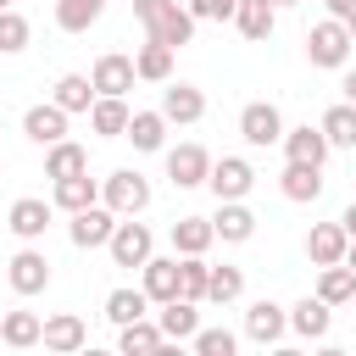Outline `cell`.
<instances>
[{
	"label": "cell",
	"mask_w": 356,
	"mask_h": 356,
	"mask_svg": "<svg viewBox=\"0 0 356 356\" xmlns=\"http://www.w3.org/2000/svg\"><path fill=\"white\" fill-rule=\"evenodd\" d=\"M350 28L339 22V17H323V22H312L306 28V61L312 67H323V72H339L345 61H350Z\"/></svg>",
	"instance_id": "6da1fadb"
},
{
	"label": "cell",
	"mask_w": 356,
	"mask_h": 356,
	"mask_svg": "<svg viewBox=\"0 0 356 356\" xmlns=\"http://www.w3.org/2000/svg\"><path fill=\"white\" fill-rule=\"evenodd\" d=\"M100 206H111L117 217H145L150 211V178L134 167H117L111 178H100Z\"/></svg>",
	"instance_id": "7a4b0ae2"
},
{
	"label": "cell",
	"mask_w": 356,
	"mask_h": 356,
	"mask_svg": "<svg viewBox=\"0 0 356 356\" xmlns=\"http://www.w3.org/2000/svg\"><path fill=\"white\" fill-rule=\"evenodd\" d=\"M150 250H156V234H150L139 217H117V228H111V239H106V256H111L117 267H145Z\"/></svg>",
	"instance_id": "3957f363"
},
{
	"label": "cell",
	"mask_w": 356,
	"mask_h": 356,
	"mask_svg": "<svg viewBox=\"0 0 356 356\" xmlns=\"http://www.w3.org/2000/svg\"><path fill=\"white\" fill-rule=\"evenodd\" d=\"M6 284L28 300V295H44L50 289V256L39 250V245H22L11 261H6Z\"/></svg>",
	"instance_id": "277c9868"
},
{
	"label": "cell",
	"mask_w": 356,
	"mask_h": 356,
	"mask_svg": "<svg viewBox=\"0 0 356 356\" xmlns=\"http://www.w3.org/2000/svg\"><path fill=\"white\" fill-rule=\"evenodd\" d=\"M206 189H211L217 200H245V195L256 189V167H250L245 156H217L211 172H206Z\"/></svg>",
	"instance_id": "5b68a950"
},
{
	"label": "cell",
	"mask_w": 356,
	"mask_h": 356,
	"mask_svg": "<svg viewBox=\"0 0 356 356\" xmlns=\"http://www.w3.org/2000/svg\"><path fill=\"white\" fill-rule=\"evenodd\" d=\"M239 139L256 145V150L278 145V139H284V111H278L273 100H250V106L239 111Z\"/></svg>",
	"instance_id": "8992f818"
},
{
	"label": "cell",
	"mask_w": 356,
	"mask_h": 356,
	"mask_svg": "<svg viewBox=\"0 0 356 356\" xmlns=\"http://www.w3.org/2000/svg\"><path fill=\"white\" fill-rule=\"evenodd\" d=\"M111 228H117V211L95 200V206H83V211H72V222H67V239H72L78 250H106Z\"/></svg>",
	"instance_id": "52a82bcc"
},
{
	"label": "cell",
	"mask_w": 356,
	"mask_h": 356,
	"mask_svg": "<svg viewBox=\"0 0 356 356\" xmlns=\"http://www.w3.org/2000/svg\"><path fill=\"white\" fill-rule=\"evenodd\" d=\"M206 172H211V150L206 145H172L167 150V178H172V189H200L206 184Z\"/></svg>",
	"instance_id": "ba28073f"
},
{
	"label": "cell",
	"mask_w": 356,
	"mask_h": 356,
	"mask_svg": "<svg viewBox=\"0 0 356 356\" xmlns=\"http://www.w3.org/2000/svg\"><path fill=\"white\" fill-rule=\"evenodd\" d=\"M50 217H56V206H50V200H39V195H22V200H11V211H6V228H11L22 245H39V239H44V228H50Z\"/></svg>",
	"instance_id": "9c48e42d"
},
{
	"label": "cell",
	"mask_w": 356,
	"mask_h": 356,
	"mask_svg": "<svg viewBox=\"0 0 356 356\" xmlns=\"http://www.w3.org/2000/svg\"><path fill=\"white\" fill-rule=\"evenodd\" d=\"M289 334V306H278V300H250V312H245V339L250 345H278Z\"/></svg>",
	"instance_id": "30bf717a"
},
{
	"label": "cell",
	"mask_w": 356,
	"mask_h": 356,
	"mask_svg": "<svg viewBox=\"0 0 356 356\" xmlns=\"http://www.w3.org/2000/svg\"><path fill=\"white\" fill-rule=\"evenodd\" d=\"M145 39H156V44H167V50H184L189 39H195V17H189V6H161L150 22H145Z\"/></svg>",
	"instance_id": "8fae6325"
},
{
	"label": "cell",
	"mask_w": 356,
	"mask_h": 356,
	"mask_svg": "<svg viewBox=\"0 0 356 356\" xmlns=\"http://www.w3.org/2000/svg\"><path fill=\"white\" fill-rule=\"evenodd\" d=\"M156 111L167 117V128H172V122H178V128H189V122H200V117H206V95H200L195 83H172V78H167V83H161V106H156Z\"/></svg>",
	"instance_id": "7c38bea8"
},
{
	"label": "cell",
	"mask_w": 356,
	"mask_h": 356,
	"mask_svg": "<svg viewBox=\"0 0 356 356\" xmlns=\"http://www.w3.org/2000/svg\"><path fill=\"white\" fill-rule=\"evenodd\" d=\"M156 328H161V339H167V345H189V339H195V328H200V306H195V300H184V295L161 300Z\"/></svg>",
	"instance_id": "4fadbf2b"
},
{
	"label": "cell",
	"mask_w": 356,
	"mask_h": 356,
	"mask_svg": "<svg viewBox=\"0 0 356 356\" xmlns=\"http://www.w3.org/2000/svg\"><path fill=\"white\" fill-rule=\"evenodd\" d=\"M39 345H44V350H56V356H72V350H83V345H89V323H83L78 312H56V317H44Z\"/></svg>",
	"instance_id": "5bb4252c"
},
{
	"label": "cell",
	"mask_w": 356,
	"mask_h": 356,
	"mask_svg": "<svg viewBox=\"0 0 356 356\" xmlns=\"http://www.w3.org/2000/svg\"><path fill=\"white\" fill-rule=\"evenodd\" d=\"M89 83H95V95H128L139 78H134V56H122V50H106L95 67H89Z\"/></svg>",
	"instance_id": "9a60e30c"
},
{
	"label": "cell",
	"mask_w": 356,
	"mask_h": 356,
	"mask_svg": "<svg viewBox=\"0 0 356 356\" xmlns=\"http://www.w3.org/2000/svg\"><path fill=\"white\" fill-rule=\"evenodd\" d=\"M278 145H284V161H306V167H323V161H328V150H334V145H328V134H323V128H312V122L284 128V139H278Z\"/></svg>",
	"instance_id": "2e32d148"
},
{
	"label": "cell",
	"mask_w": 356,
	"mask_h": 356,
	"mask_svg": "<svg viewBox=\"0 0 356 356\" xmlns=\"http://www.w3.org/2000/svg\"><path fill=\"white\" fill-rule=\"evenodd\" d=\"M278 195H284V200H295V206H312V200H323V167L284 161V172H278Z\"/></svg>",
	"instance_id": "e0dca14e"
},
{
	"label": "cell",
	"mask_w": 356,
	"mask_h": 356,
	"mask_svg": "<svg viewBox=\"0 0 356 356\" xmlns=\"http://www.w3.org/2000/svg\"><path fill=\"white\" fill-rule=\"evenodd\" d=\"M100 200V178H89V172H72V178H50V206L56 211H83V206H95Z\"/></svg>",
	"instance_id": "ac0fdd59"
},
{
	"label": "cell",
	"mask_w": 356,
	"mask_h": 356,
	"mask_svg": "<svg viewBox=\"0 0 356 356\" xmlns=\"http://www.w3.org/2000/svg\"><path fill=\"white\" fill-rule=\"evenodd\" d=\"M22 134L44 150V145H56V139H67V111L56 106V100H44V106H28L22 111Z\"/></svg>",
	"instance_id": "d6986e66"
},
{
	"label": "cell",
	"mask_w": 356,
	"mask_h": 356,
	"mask_svg": "<svg viewBox=\"0 0 356 356\" xmlns=\"http://www.w3.org/2000/svg\"><path fill=\"white\" fill-rule=\"evenodd\" d=\"M211 234H217L222 245H245V239L256 234V211H250L245 200H217V217H211Z\"/></svg>",
	"instance_id": "ffe728a7"
},
{
	"label": "cell",
	"mask_w": 356,
	"mask_h": 356,
	"mask_svg": "<svg viewBox=\"0 0 356 356\" xmlns=\"http://www.w3.org/2000/svg\"><path fill=\"white\" fill-rule=\"evenodd\" d=\"M345 250H350V234L339 222H312V234H306L312 267H334V261H345Z\"/></svg>",
	"instance_id": "44dd1931"
},
{
	"label": "cell",
	"mask_w": 356,
	"mask_h": 356,
	"mask_svg": "<svg viewBox=\"0 0 356 356\" xmlns=\"http://www.w3.org/2000/svg\"><path fill=\"white\" fill-rule=\"evenodd\" d=\"M139 289L150 295V306L172 300V295H178V256H156V250H150V261L139 267Z\"/></svg>",
	"instance_id": "7402d4cb"
},
{
	"label": "cell",
	"mask_w": 356,
	"mask_h": 356,
	"mask_svg": "<svg viewBox=\"0 0 356 356\" xmlns=\"http://www.w3.org/2000/svg\"><path fill=\"white\" fill-rule=\"evenodd\" d=\"M328 328H334V306H328V300L306 295V300L289 306V334H300V339H328Z\"/></svg>",
	"instance_id": "603a6c76"
},
{
	"label": "cell",
	"mask_w": 356,
	"mask_h": 356,
	"mask_svg": "<svg viewBox=\"0 0 356 356\" xmlns=\"http://www.w3.org/2000/svg\"><path fill=\"white\" fill-rule=\"evenodd\" d=\"M167 239H172V256H206V250L217 245L211 217H178V222L167 228Z\"/></svg>",
	"instance_id": "cb8c5ba5"
},
{
	"label": "cell",
	"mask_w": 356,
	"mask_h": 356,
	"mask_svg": "<svg viewBox=\"0 0 356 356\" xmlns=\"http://www.w3.org/2000/svg\"><path fill=\"white\" fill-rule=\"evenodd\" d=\"M128 95H95V106H89V128L100 134V139H122V128H128Z\"/></svg>",
	"instance_id": "d4e9b609"
},
{
	"label": "cell",
	"mask_w": 356,
	"mask_h": 356,
	"mask_svg": "<svg viewBox=\"0 0 356 356\" xmlns=\"http://www.w3.org/2000/svg\"><path fill=\"white\" fill-rule=\"evenodd\" d=\"M234 28H239L250 44H267L273 28H278V11H273L267 0H239V6H234Z\"/></svg>",
	"instance_id": "484cf974"
},
{
	"label": "cell",
	"mask_w": 356,
	"mask_h": 356,
	"mask_svg": "<svg viewBox=\"0 0 356 356\" xmlns=\"http://www.w3.org/2000/svg\"><path fill=\"white\" fill-rule=\"evenodd\" d=\"M50 100L67 111V117H89V106H95V83H89V72H61L56 78V89H50Z\"/></svg>",
	"instance_id": "4316f807"
},
{
	"label": "cell",
	"mask_w": 356,
	"mask_h": 356,
	"mask_svg": "<svg viewBox=\"0 0 356 356\" xmlns=\"http://www.w3.org/2000/svg\"><path fill=\"white\" fill-rule=\"evenodd\" d=\"M122 139H134V150L156 156V150H167V117L161 111H134L128 128H122Z\"/></svg>",
	"instance_id": "83f0119b"
},
{
	"label": "cell",
	"mask_w": 356,
	"mask_h": 356,
	"mask_svg": "<svg viewBox=\"0 0 356 356\" xmlns=\"http://www.w3.org/2000/svg\"><path fill=\"white\" fill-rule=\"evenodd\" d=\"M39 334H44V317H39V312H0V345H11V350H33Z\"/></svg>",
	"instance_id": "f1b7e54d"
},
{
	"label": "cell",
	"mask_w": 356,
	"mask_h": 356,
	"mask_svg": "<svg viewBox=\"0 0 356 356\" xmlns=\"http://www.w3.org/2000/svg\"><path fill=\"white\" fill-rule=\"evenodd\" d=\"M172 56H178V50L145 39V44L134 50V78H139V83H167V78H172Z\"/></svg>",
	"instance_id": "f546056e"
},
{
	"label": "cell",
	"mask_w": 356,
	"mask_h": 356,
	"mask_svg": "<svg viewBox=\"0 0 356 356\" xmlns=\"http://www.w3.org/2000/svg\"><path fill=\"white\" fill-rule=\"evenodd\" d=\"M72 172H89V150H83L78 139L44 145V178H72Z\"/></svg>",
	"instance_id": "4dcf8cb0"
},
{
	"label": "cell",
	"mask_w": 356,
	"mask_h": 356,
	"mask_svg": "<svg viewBox=\"0 0 356 356\" xmlns=\"http://www.w3.org/2000/svg\"><path fill=\"white\" fill-rule=\"evenodd\" d=\"M100 312H106V323H111V328H122V323H134V317H150V295H145V289H134V284H122V289H111V295H106V306H100Z\"/></svg>",
	"instance_id": "1f68e13d"
},
{
	"label": "cell",
	"mask_w": 356,
	"mask_h": 356,
	"mask_svg": "<svg viewBox=\"0 0 356 356\" xmlns=\"http://www.w3.org/2000/svg\"><path fill=\"white\" fill-rule=\"evenodd\" d=\"M117 350L122 356H150V350H167V339H161V328L150 317H134V323L117 328Z\"/></svg>",
	"instance_id": "d6a6232c"
},
{
	"label": "cell",
	"mask_w": 356,
	"mask_h": 356,
	"mask_svg": "<svg viewBox=\"0 0 356 356\" xmlns=\"http://www.w3.org/2000/svg\"><path fill=\"white\" fill-rule=\"evenodd\" d=\"M350 295H356V273H350L345 261L317 267V300H328V306H350Z\"/></svg>",
	"instance_id": "836d02e7"
},
{
	"label": "cell",
	"mask_w": 356,
	"mask_h": 356,
	"mask_svg": "<svg viewBox=\"0 0 356 356\" xmlns=\"http://www.w3.org/2000/svg\"><path fill=\"white\" fill-rule=\"evenodd\" d=\"M317 128L328 134V145H334V150H356V106H350V100H339V106H328Z\"/></svg>",
	"instance_id": "e575fe53"
},
{
	"label": "cell",
	"mask_w": 356,
	"mask_h": 356,
	"mask_svg": "<svg viewBox=\"0 0 356 356\" xmlns=\"http://www.w3.org/2000/svg\"><path fill=\"white\" fill-rule=\"evenodd\" d=\"M100 11H106V0H56V28L61 33H89L100 22Z\"/></svg>",
	"instance_id": "d590c367"
},
{
	"label": "cell",
	"mask_w": 356,
	"mask_h": 356,
	"mask_svg": "<svg viewBox=\"0 0 356 356\" xmlns=\"http://www.w3.org/2000/svg\"><path fill=\"white\" fill-rule=\"evenodd\" d=\"M239 295H245V267H228V261H222V267L206 273V300H211V306H234Z\"/></svg>",
	"instance_id": "8d00e7d4"
},
{
	"label": "cell",
	"mask_w": 356,
	"mask_h": 356,
	"mask_svg": "<svg viewBox=\"0 0 356 356\" xmlns=\"http://www.w3.org/2000/svg\"><path fill=\"white\" fill-rule=\"evenodd\" d=\"M206 273H211L206 256H178V295L200 306V300H206Z\"/></svg>",
	"instance_id": "74e56055"
},
{
	"label": "cell",
	"mask_w": 356,
	"mask_h": 356,
	"mask_svg": "<svg viewBox=\"0 0 356 356\" xmlns=\"http://www.w3.org/2000/svg\"><path fill=\"white\" fill-rule=\"evenodd\" d=\"M28 33H33V28H28V17H22L17 6H6V11H0V56L28 50Z\"/></svg>",
	"instance_id": "f35d334b"
},
{
	"label": "cell",
	"mask_w": 356,
	"mask_h": 356,
	"mask_svg": "<svg viewBox=\"0 0 356 356\" xmlns=\"http://www.w3.org/2000/svg\"><path fill=\"white\" fill-rule=\"evenodd\" d=\"M195 356H234L239 350V334H228V328H195Z\"/></svg>",
	"instance_id": "ab89813d"
},
{
	"label": "cell",
	"mask_w": 356,
	"mask_h": 356,
	"mask_svg": "<svg viewBox=\"0 0 356 356\" xmlns=\"http://www.w3.org/2000/svg\"><path fill=\"white\" fill-rule=\"evenodd\" d=\"M195 22H234V6L239 0H184Z\"/></svg>",
	"instance_id": "60d3db41"
},
{
	"label": "cell",
	"mask_w": 356,
	"mask_h": 356,
	"mask_svg": "<svg viewBox=\"0 0 356 356\" xmlns=\"http://www.w3.org/2000/svg\"><path fill=\"white\" fill-rule=\"evenodd\" d=\"M328 17H339V22H350V17H356V0H328Z\"/></svg>",
	"instance_id": "b9f144b4"
},
{
	"label": "cell",
	"mask_w": 356,
	"mask_h": 356,
	"mask_svg": "<svg viewBox=\"0 0 356 356\" xmlns=\"http://www.w3.org/2000/svg\"><path fill=\"white\" fill-rule=\"evenodd\" d=\"M339 95L356 106V67H345V78H339Z\"/></svg>",
	"instance_id": "7bdbcfd3"
},
{
	"label": "cell",
	"mask_w": 356,
	"mask_h": 356,
	"mask_svg": "<svg viewBox=\"0 0 356 356\" xmlns=\"http://www.w3.org/2000/svg\"><path fill=\"white\" fill-rule=\"evenodd\" d=\"M339 228H345V234H350V239H356V200H350V206H345V211H339Z\"/></svg>",
	"instance_id": "ee69618b"
},
{
	"label": "cell",
	"mask_w": 356,
	"mask_h": 356,
	"mask_svg": "<svg viewBox=\"0 0 356 356\" xmlns=\"http://www.w3.org/2000/svg\"><path fill=\"white\" fill-rule=\"evenodd\" d=\"M267 6H273V11H289V6H300V0H267Z\"/></svg>",
	"instance_id": "f6af8a7d"
},
{
	"label": "cell",
	"mask_w": 356,
	"mask_h": 356,
	"mask_svg": "<svg viewBox=\"0 0 356 356\" xmlns=\"http://www.w3.org/2000/svg\"><path fill=\"white\" fill-rule=\"evenodd\" d=\"M345 267H350V273H356V239H350V250H345Z\"/></svg>",
	"instance_id": "bcb514c9"
},
{
	"label": "cell",
	"mask_w": 356,
	"mask_h": 356,
	"mask_svg": "<svg viewBox=\"0 0 356 356\" xmlns=\"http://www.w3.org/2000/svg\"><path fill=\"white\" fill-rule=\"evenodd\" d=\"M345 28H350V44H356V17H350V22H345Z\"/></svg>",
	"instance_id": "7dc6e473"
},
{
	"label": "cell",
	"mask_w": 356,
	"mask_h": 356,
	"mask_svg": "<svg viewBox=\"0 0 356 356\" xmlns=\"http://www.w3.org/2000/svg\"><path fill=\"white\" fill-rule=\"evenodd\" d=\"M6 6H11V0H0V11H6Z\"/></svg>",
	"instance_id": "c3c4849f"
},
{
	"label": "cell",
	"mask_w": 356,
	"mask_h": 356,
	"mask_svg": "<svg viewBox=\"0 0 356 356\" xmlns=\"http://www.w3.org/2000/svg\"><path fill=\"white\" fill-rule=\"evenodd\" d=\"M0 172H6V156H0Z\"/></svg>",
	"instance_id": "681fc988"
},
{
	"label": "cell",
	"mask_w": 356,
	"mask_h": 356,
	"mask_svg": "<svg viewBox=\"0 0 356 356\" xmlns=\"http://www.w3.org/2000/svg\"><path fill=\"white\" fill-rule=\"evenodd\" d=\"M350 306H356V295H350Z\"/></svg>",
	"instance_id": "f907efd6"
}]
</instances>
